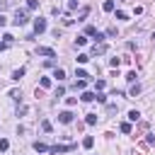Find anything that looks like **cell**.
Listing matches in <instances>:
<instances>
[{
    "label": "cell",
    "instance_id": "1",
    "mask_svg": "<svg viewBox=\"0 0 155 155\" xmlns=\"http://www.w3.org/2000/svg\"><path fill=\"white\" fill-rule=\"evenodd\" d=\"M12 22H15L17 27L27 24V22H29V12H27V10H17V12H15V19H12Z\"/></svg>",
    "mask_w": 155,
    "mask_h": 155
},
{
    "label": "cell",
    "instance_id": "2",
    "mask_svg": "<svg viewBox=\"0 0 155 155\" xmlns=\"http://www.w3.org/2000/svg\"><path fill=\"white\" fill-rule=\"evenodd\" d=\"M46 29H48L46 19H41V17H39V19H34V31H36V34H44Z\"/></svg>",
    "mask_w": 155,
    "mask_h": 155
},
{
    "label": "cell",
    "instance_id": "3",
    "mask_svg": "<svg viewBox=\"0 0 155 155\" xmlns=\"http://www.w3.org/2000/svg\"><path fill=\"white\" fill-rule=\"evenodd\" d=\"M36 53H39V56H46V58H56V51H53V48H48V46H39V48H36Z\"/></svg>",
    "mask_w": 155,
    "mask_h": 155
},
{
    "label": "cell",
    "instance_id": "4",
    "mask_svg": "<svg viewBox=\"0 0 155 155\" xmlns=\"http://www.w3.org/2000/svg\"><path fill=\"white\" fill-rule=\"evenodd\" d=\"M70 150H75V145H53L51 148V153H56V155L58 153H70Z\"/></svg>",
    "mask_w": 155,
    "mask_h": 155
},
{
    "label": "cell",
    "instance_id": "5",
    "mask_svg": "<svg viewBox=\"0 0 155 155\" xmlns=\"http://www.w3.org/2000/svg\"><path fill=\"white\" fill-rule=\"evenodd\" d=\"M102 53H107V44H94L92 46V56H102Z\"/></svg>",
    "mask_w": 155,
    "mask_h": 155
},
{
    "label": "cell",
    "instance_id": "6",
    "mask_svg": "<svg viewBox=\"0 0 155 155\" xmlns=\"http://www.w3.org/2000/svg\"><path fill=\"white\" fill-rule=\"evenodd\" d=\"M58 121H61V124H70V121H73V114H70V111H61V114H58Z\"/></svg>",
    "mask_w": 155,
    "mask_h": 155
},
{
    "label": "cell",
    "instance_id": "7",
    "mask_svg": "<svg viewBox=\"0 0 155 155\" xmlns=\"http://www.w3.org/2000/svg\"><path fill=\"white\" fill-rule=\"evenodd\" d=\"M82 102H92V99H97V94L94 92H87V90H82V97H80Z\"/></svg>",
    "mask_w": 155,
    "mask_h": 155
},
{
    "label": "cell",
    "instance_id": "8",
    "mask_svg": "<svg viewBox=\"0 0 155 155\" xmlns=\"http://www.w3.org/2000/svg\"><path fill=\"white\" fill-rule=\"evenodd\" d=\"M34 150H36V153H48L51 148H48L46 143H39V140H36V143H34Z\"/></svg>",
    "mask_w": 155,
    "mask_h": 155
},
{
    "label": "cell",
    "instance_id": "9",
    "mask_svg": "<svg viewBox=\"0 0 155 155\" xmlns=\"http://www.w3.org/2000/svg\"><path fill=\"white\" fill-rule=\"evenodd\" d=\"M92 145H94V138L92 136H85L82 138V148H92Z\"/></svg>",
    "mask_w": 155,
    "mask_h": 155
},
{
    "label": "cell",
    "instance_id": "10",
    "mask_svg": "<svg viewBox=\"0 0 155 155\" xmlns=\"http://www.w3.org/2000/svg\"><path fill=\"white\" fill-rule=\"evenodd\" d=\"M102 10H104V12H111V10H114V0H104Z\"/></svg>",
    "mask_w": 155,
    "mask_h": 155
},
{
    "label": "cell",
    "instance_id": "11",
    "mask_svg": "<svg viewBox=\"0 0 155 155\" xmlns=\"http://www.w3.org/2000/svg\"><path fill=\"white\" fill-rule=\"evenodd\" d=\"M128 119H131V121H138V119H140V111H138V109H131V111H128Z\"/></svg>",
    "mask_w": 155,
    "mask_h": 155
},
{
    "label": "cell",
    "instance_id": "12",
    "mask_svg": "<svg viewBox=\"0 0 155 155\" xmlns=\"http://www.w3.org/2000/svg\"><path fill=\"white\" fill-rule=\"evenodd\" d=\"M85 124L94 126V124H97V114H87V116H85Z\"/></svg>",
    "mask_w": 155,
    "mask_h": 155
},
{
    "label": "cell",
    "instance_id": "13",
    "mask_svg": "<svg viewBox=\"0 0 155 155\" xmlns=\"http://www.w3.org/2000/svg\"><path fill=\"white\" fill-rule=\"evenodd\" d=\"M24 73H27L24 68H19V70H15V73H12V80H19V78H24Z\"/></svg>",
    "mask_w": 155,
    "mask_h": 155
},
{
    "label": "cell",
    "instance_id": "14",
    "mask_svg": "<svg viewBox=\"0 0 155 155\" xmlns=\"http://www.w3.org/2000/svg\"><path fill=\"white\" fill-rule=\"evenodd\" d=\"M85 34H87V36H94V34H97V29H94L92 24H87V27H85Z\"/></svg>",
    "mask_w": 155,
    "mask_h": 155
},
{
    "label": "cell",
    "instance_id": "15",
    "mask_svg": "<svg viewBox=\"0 0 155 155\" xmlns=\"http://www.w3.org/2000/svg\"><path fill=\"white\" fill-rule=\"evenodd\" d=\"M53 78H58V80H65V70L63 68H56V75Z\"/></svg>",
    "mask_w": 155,
    "mask_h": 155
},
{
    "label": "cell",
    "instance_id": "16",
    "mask_svg": "<svg viewBox=\"0 0 155 155\" xmlns=\"http://www.w3.org/2000/svg\"><path fill=\"white\" fill-rule=\"evenodd\" d=\"M131 94H133V97H136V94H140V85H138V82H133V85H131Z\"/></svg>",
    "mask_w": 155,
    "mask_h": 155
},
{
    "label": "cell",
    "instance_id": "17",
    "mask_svg": "<svg viewBox=\"0 0 155 155\" xmlns=\"http://www.w3.org/2000/svg\"><path fill=\"white\" fill-rule=\"evenodd\" d=\"M10 148V140H5V138H0V153H5Z\"/></svg>",
    "mask_w": 155,
    "mask_h": 155
},
{
    "label": "cell",
    "instance_id": "18",
    "mask_svg": "<svg viewBox=\"0 0 155 155\" xmlns=\"http://www.w3.org/2000/svg\"><path fill=\"white\" fill-rule=\"evenodd\" d=\"M119 128H121V133H131V124H126V121H124Z\"/></svg>",
    "mask_w": 155,
    "mask_h": 155
},
{
    "label": "cell",
    "instance_id": "19",
    "mask_svg": "<svg viewBox=\"0 0 155 155\" xmlns=\"http://www.w3.org/2000/svg\"><path fill=\"white\" fill-rule=\"evenodd\" d=\"M27 7H29V10H36V7H39V0H27Z\"/></svg>",
    "mask_w": 155,
    "mask_h": 155
},
{
    "label": "cell",
    "instance_id": "20",
    "mask_svg": "<svg viewBox=\"0 0 155 155\" xmlns=\"http://www.w3.org/2000/svg\"><path fill=\"white\" fill-rule=\"evenodd\" d=\"M87 61H90L87 53H80V56H78V63H87Z\"/></svg>",
    "mask_w": 155,
    "mask_h": 155
},
{
    "label": "cell",
    "instance_id": "21",
    "mask_svg": "<svg viewBox=\"0 0 155 155\" xmlns=\"http://www.w3.org/2000/svg\"><path fill=\"white\" fill-rule=\"evenodd\" d=\"M78 78H80V80H87L90 75H87V70H82V68H80V70H78Z\"/></svg>",
    "mask_w": 155,
    "mask_h": 155
},
{
    "label": "cell",
    "instance_id": "22",
    "mask_svg": "<svg viewBox=\"0 0 155 155\" xmlns=\"http://www.w3.org/2000/svg\"><path fill=\"white\" fill-rule=\"evenodd\" d=\"M41 87L48 90V87H51V80H48V78H41Z\"/></svg>",
    "mask_w": 155,
    "mask_h": 155
},
{
    "label": "cell",
    "instance_id": "23",
    "mask_svg": "<svg viewBox=\"0 0 155 155\" xmlns=\"http://www.w3.org/2000/svg\"><path fill=\"white\" fill-rule=\"evenodd\" d=\"M85 87H87L85 80H78V82H75V90H85Z\"/></svg>",
    "mask_w": 155,
    "mask_h": 155
},
{
    "label": "cell",
    "instance_id": "24",
    "mask_svg": "<svg viewBox=\"0 0 155 155\" xmlns=\"http://www.w3.org/2000/svg\"><path fill=\"white\" fill-rule=\"evenodd\" d=\"M10 97H12V99H17V102H19V99H22V92H17V90H12V92H10Z\"/></svg>",
    "mask_w": 155,
    "mask_h": 155
},
{
    "label": "cell",
    "instance_id": "25",
    "mask_svg": "<svg viewBox=\"0 0 155 155\" xmlns=\"http://www.w3.org/2000/svg\"><path fill=\"white\" fill-rule=\"evenodd\" d=\"M75 44H78V46H85V44H87V39H85V36H78V39H75Z\"/></svg>",
    "mask_w": 155,
    "mask_h": 155
},
{
    "label": "cell",
    "instance_id": "26",
    "mask_svg": "<svg viewBox=\"0 0 155 155\" xmlns=\"http://www.w3.org/2000/svg\"><path fill=\"white\" fill-rule=\"evenodd\" d=\"M136 78H138V75H136V73H133V70H131V73H128V75H126V80H128V82H136Z\"/></svg>",
    "mask_w": 155,
    "mask_h": 155
},
{
    "label": "cell",
    "instance_id": "27",
    "mask_svg": "<svg viewBox=\"0 0 155 155\" xmlns=\"http://www.w3.org/2000/svg\"><path fill=\"white\" fill-rule=\"evenodd\" d=\"M104 85H107V82H104V80H102V78H99V80H97V82H94V87H97V90H104Z\"/></svg>",
    "mask_w": 155,
    "mask_h": 155
},
{
    "label": "cell",
    "instance_id": "28",
    "mask_svg": "<svg viewBox=\"0 0 155 155\" xmlns=\"http://www.w3.org/2000/svg\"><path fill=\"white\" fill-rule=\"evenodd\" d=\"M75 7H78V2H75V0H70V2H68V12H73Z\"/></svg>",
    "mask_w": 155,
    "mask_h": 155
},
{
    "label": "cell",
    "instance_id": "29",
    "mask_svg": "<svg viewBox=\"0 0 155 155\" xmlns=\"http://www.w3.org/2000/svg\"><path fill=\"white\" fill-rule=\"evenodd\" d=\"M126 17H128V15H126L124 10H119V12H116V19H126Z\"/></svg>",
    "mask_w": 155,
    "mask_h": 155
},
{
    "label": "cell",
    "instance_id": "30",
    "mask_svg": "<svg viewBox=\"0 0 155 155\" xmlns=\"http://www.w3.org/2000/svg\"><path fill=\"white\" fill-rule=\"evenodd\" d=\"M2 39H5V44H7V46H10V44H12V39H15V36H12V34H5V36H2Z\"/></svg>",
    "mask_w": 155,
    "mask_h": 155
},
{
    "label": "cell",
    "instance_id": "31",
    "mask_svg": "<svg viewBox=\"0 0 155 155\" xmlns=\"http://www.w3.org/2000/svg\"><path fill=\"white\" fill-rule=\"evenodd\" d=\"M119 63H121L119 58H111V61H109V65H111V68H119Z\"/></svg>",
    "mask_w": 155,
    "mask_h": 155
},
{
    "label": "cell",
    "instance_id": "32",
    "mask_svg": "<svg viewBox=\"0 0 155 155\" xmlns=\"http://www.w3.org/2000/svg\"><path fill=\"white\" fill-rule=\"evenodd\" d=\"M5 22H7V19H5V15H2V12H0V29H2V27H5Z\"/></svg>",
    "mask_w": 155,
    "mask_h": 155
},
{
    "label": "cell",
    "instance_id": "33",
    "mask_svg": "<svg viewBox=\"0 0 155 155\" xmlns=\"http://www.w3.org/2000/svg\"><path fill=\"white\" fill-rule=\"evenodd\" d=\"M148 143H150V145H155V136H153V133L148 136Z\"/></svg>",
    "mask_w": 155,
    "mask_h": 155
},
{
    "label": "cell",
    "instance_id": "34",
    "mask_svg": "<svg viewBox=\"0 0 155 155\" xmlns=\"http://www.w3.org/2000/svg\"><path fill=\"white\" fill-rule=\"evenodd\" d=\"M5 7H7V0H0V12H2Z\"/></svg>",
    "mask_w": 155,
    "mask_h": 155
},
{
    "label": "cell",
    "instance_id": "35",
    "mask_svg": "<svg viewBox=\"0 0 155 155\" xmlns=\"http://www.w3.org/2000/svg\"><path fill=\"white\" fill-rule=\"evenodd\" d=\"M150 39H153V44H155V31H153V36H150Z\"/></svg>",
    "mask_w": 155,
    "mask_h": 155
}]
</instances>
